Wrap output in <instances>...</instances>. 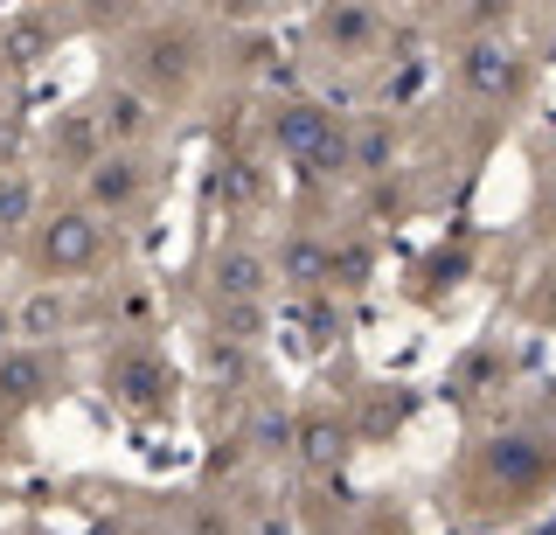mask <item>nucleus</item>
I'll use <instances>...</instances> for the list:
<instances>
[{
  "label": "nucleus",
  "instance_id": "f257e3e1",
  "mask_svg": "<svg viewBox=\"0 0 556 535\" xmlns=\"http://www.w3.org/2000/svg\"><path fill=\"white\" fill-rule=\"evenodd\" d=\"M22 251H28L35 285H77L112 257V222L91 216L84 202H56V209H42Z\"/></svg>",
  "mask_w": 556,
  "mask_h": 535
},
{
  "label": "nucleus",
  "instance_id": "f03ea898",
  "mask_svg": "<svg viewBox=\"0 0 556 535\" xmlns=\"http://www.w3.org/2000/svg\"><path fill=\"white\" fill-rule=\"evenodd\" d=\"M195 77H202V42L188 22H153L126 42V84H139L153 105H174Z\"/></svg>",
  "mask_w": 556,
  "mask_h": 535
},
{
  "label": "nucleus",
  "instance_id": "7ed1b4c3",
  "mask_svg": "<svg viewBox=\"0 0 556 535\" xmlns=\"http://www.w3.org/2000/svg\"><path fill=\"white\" fill-rule=\"evenodd\" d=\"M104 396L118 410H132V418H167L174 410V369L147 341H126V348H112V361H104Z\"/></svg>",
  "mask_w": 556,
  "mask_h": 535
},
{
  "label": "nucleus",
  "instance_id": "20e7f679",
  "mask_svg": "<svg viewBox=\"0 0 556 535\" xmlns=\"http://www.w3.org/2000/svg\"><path fill=\"white\" fill-rule=\"evenodd\" d=\"M147 195H153V161L147 153H98V161L77 175V202L91 216H104V222L147 209Z\"/></svg>",
  "mask_w": 556,
  "mask_h": 535
},
{
  "label": "nucleus",
  "instance_id": "39448f33",
  "mask_svg": "<svg viewBox=\"0 0 556 535\" xmlns=\"http://www.w3.org/2000/svg\"><path fill=\"white\" fill-rule=\"evenodd\" d=\"M91 118L104 132V153H147V140L161 132V105H153L139 84H126V77H112L91 98Z\"/></svg>",
  "mask_w": 556,
  "mask_h": 535
},
{
  "label": "nucleus",
  "instance_id": "423d86ee",
  "mask_svg": "<svg viewBox=\"0 0 556 535\" xmlns=\"http://www.w3.org/2000/svg\"><path fill=\"white\" fill-rule=\"evenodd\" d=\"M271 251L265 244H243V237H230L216 257H208V300L216 306H265L271 300Z\"/></svg>",
  "mask_w": 556,
  "mask_h": 535
},
{
  "label": "nucleus",
  "instance_id": "0eeeda50",
  "mask_svg": "<svg viewBox=\"0 0 556 535\" xmlns=\"http://www.w3.org/2000/svg\"><path fill=\"white\" fill-rule=\"evenodd\" d=\"M56 390H63V361L49 348H8L0 355V418L49 404Z\"/></svg>",
  "mask_w": 556,
  "mask_h": 535
},
{
  "label": "nucleus",
  "instance_id": "6e6552de",
  "mask_svg": "<svg viewBox=\"0 0 556 535\" xmlns=\"http://www.w3.org/2000/svg\"><path fill=\"white\" fill-rule=\"evenodd\" d=\"M56 42H63V22L56 14H8L0 22V71H8L14 84H22L28 71H42L49 56H56Z\"/></svg>",
  "mask_w": 556,
  "mask_h": 535
},
{
  "label": "nucleus",
  "instance_id": "1a4fd4ad",
  "mask_svg": "<svg viewBox=\"0 0 556 535\" xmlns=\"http://www.w3.org/2000/svg\"><path fill=\"white\" fill-rule=\"evenodd\" d=\"M70 320H77L70 285H28L14 306V348H49L56 334H70Z\"/></svg>",
  "mask_w": 556,
  "mask_h": 535
},
{
  "label": "nucleus",
  "instance_id": "9d476101",
  "mask_svg": "<svg viewBox=\"0 0 556 535\" xmlns=\"http://www.w3.org/2000/svg\"><path fill=\"white\" fill-rule=\"evenodd\" d=\"M459 84L473 98H486V105H501V98L521 91V56H508V49H494V42H473L459 56Z\"/></svg>",
  "mask_w": 556,
  "mask_h": 535
},
{
  "label": "nucleus",
  "instance_id": "9b49d317",
  "mask_svg": "<svg viewBox=\"0 0 556 535\" xmlns=\"http://www.w3.org/2000/svg\"><path fill=\"white\" fill-rule=\"evenodd\" d=\"M35 222H42V181L22 167H0V244H28Z\"/></svg>",
  "mask_w": 556,
  "mask_h": 535
},
{
  "label": "nucleus",
  "instance_id": "f8f14e48",
  "mask_svg": "<svg viewBox=\"0 0 556 535\" xmlns=\"http://www.w3.org/2000/svg\"><path fill=\"white\" fill-rule=\"evenodd\" d=\"M292 445H300V459L313 466V473H327V466H341V453H348V431L327 424V418H306L300 431H292Z\"/></svg>",
  "mask_w": 556,
  "mask_h": 535
},
{
  "label": "nucleus",
  "instance_id": "ddd939ff",
  "mask_svg": "<svg viewBox=\"0 0 556 535\" xmlns=\"http://www.w3.org/2000/svg\"><path fill=\"white\" fill-rule=\"evenodd\" d=\"M320 36L334 49H355V56H369L382 42V14H320Z\"/></svg>",
  "mask_w": 556,
  "mask_h": 535
},
{
  "label": "nucleus",
  "instance_id": "4468645a",
  "mask_svg": "<svg viewBox=\"0 0 556 535\" xmlns=\"http://www.w3.org/2000/svg\"><path fill=\"white\" fill-rule=\"evenodd\" d=\"M216 334L208 341H223V348H257V334H265V306H216Z\"/></svg>",
  "mask_w": 556,
  "mask_h": 535
},
{
  "label": "nucleus",
  "instance_id": "2eb2a0df",
  "mask_svg": "<svg viewBox=\"0 0 556 535\" xmlns=\"http://www.w3.org/2000/svg\"><path fill=\"white\" fill-rule=\"evenodd\" d=\"M486 466H494V480H508V487H515V480H535V473H543V453H535L529 438H501Z\"/></svg>",
  "mask_w": 556,
  "mask_h": 535
},
{
  "label": "nucleus",
  "instance_id": "dca6fc26",
  "mask_svg": "<svg viewBox=\"0 0 556 535\" xmlns=\"http://www.w3.org/2000/svg\"><path fill=\"white\" fill-rule=\"evenodd\" d=\"M8 112H14V77L0 71V118H8Z\"/></svg>",
  "mask_w": 556,
  "mask_h": 535
},
{
  "label": "nucleus",
  "instance_id": "f3484780",
  "mask_svg": "<svg viewBox=\"0 0 556 535\" xmlns=\"http://www.w3.org/2000/svg\"><path fill=\"white\" fill-rule=\"evenodd\" d=\"M549 216H556V202H549Z\"/></svg>",
  "mask_w": 556,
  "mask_h": 535
}]
</instances>
